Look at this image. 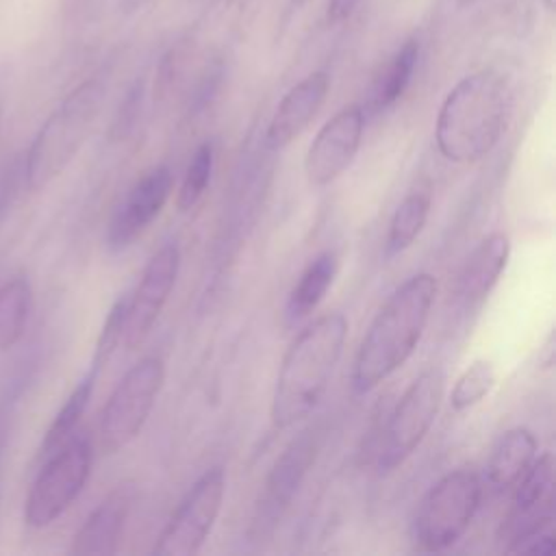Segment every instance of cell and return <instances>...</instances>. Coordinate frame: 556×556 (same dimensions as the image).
<instances>
[{"instance_id": "1f68e13d", "label": "cell", "mask_w": 556, "mask_h": 556, "mask_svg": "<svg viewBox=\"0 0 556 556\" xmlns=\"http://www.w3.org/2000/svg\"><path fill=\"white\" fill-rule=\"evenodd\" d=\"M543 7L552 13V11H554V7H556V0H543Z\"/></svg>"}, {"instance_id": "cb8c5ba5", "label": "cell", "mask_w": 556, "mask_h": 556, "mask_svg": "<svg viewBox=\"0 0 556 556\" xmlns=\"http://www.w3.org/2000/svg\"><path fill=\"white\" fill-rule=\"evenodd\" d=\"M495 378L497 376L491 361H476L473 365H469L454 382V389L450 393L452 408L460 413L476 406L480 400H484V395H489Z\"/></svg>"}, {"instance_id": "30bf717a", "label": "cell", "mask_w": 556, "mask_h": 556, "mask_svg": "<svg viewBox=\"0 0 556 556\" xmlns=\"http://www.w3.org/2000/svg\"><path fill=\"white\" fill-rule=\"evenodd\" d=\"M319 452V432L315 428L302 430L276 458L263 493L256 502V513L252 519L254 536H267L282 519L291 506L295 493L300 491L308 469L313 467Z\"/></svg>"}, {"instance_id": "7a4b0ae2", "label": "cell", "mask_w": 556, "mask_h": 556, "mask_svg": "<svg viewBox=\"0 0 556 556\" xmlns=\"http://www.w3.org/2000/svg\"><path fill=\"white\" fill-rule=\"evenodd\" d=\"M510 111V89L495 70L460 78L437 113L434 141L445 161L473 163L500 141Z\"/></svg>"}, {"instance_id": "8fae6325", "label": "cell", "mask_w": 556, "mask_h": 556, "mask_svg": "<svg viewBox=\"0 0 556 556\" xmlns=\"http://www.w3.org/2000/svg\"><path fill=\"white\" fill-rule=\"evenodd\" d=\"M180 269V250L176 243H165L159 248L146 263L141 278L126 300V326L124 343L128 350H135L143 343L154 321L159 319L167 298L176 285Z\"/></svg>"}, {"instance_id": "52a82bcc", "label": "cell", "mask_w": 556, "mask_h": 556, "mask_svg": "<svg viewBox=\"0 0 556 556\" xmlns=\"http://www.w3.org/2000/svg\"><path fill=\"white\" fill-rule=\"evenodd\" d=\"M445 393V374L439 367L424 369L402 393L380 439L376 467L391 473L424 441L434 424Z\"/></svg>"}, {"instance_id": "83f0119b", "label": "cell", "mask_w": 556, "mask_h": 556, "mask_svg": "<svg viewBox=\"0 0 556 556\" xmlns=\"http://www.w3.org/2000/svg\"><path fill=\"white\" fill-rule=\"evenodd\" d=\"M508 554H532V556H552L556 549L554 541V519L543 521L504 547Z\"/></svg>"}, {"instance_id": "4dcf8cb0", "label": "cell", "mask_w": 556, "mask_h": 556, "mask_svg": "<svg viewBox=\"0 0 556 556\" xmlns=\"http://www.w3.org/2000/svg\"><path fill=\"white\" fill-rule=\"evenodd\" d=\"M289 2H291V7H293V9H300V7H304V4H308V2H311V0H289Z\"/></svg>"}, {"instance_id": "9c48e42d", "label": "cell", "mask_w": 556, "mask_h": 556, "mask_svg": "<svg viewBox=\"0 0 556 556\" xmlns=\"http://www.w3.org/2000/svg\"><path fill=\"white\" fill-rule=\"evenodd\" d=\"M226 476L219 465L206 469L187 491L161 534L152 545L156 556H191L198 554L211 534L222 508Z\"/></svg>"}, {"instance_id": "ac0fdd59", "label": "cell", "mask_w": 556, "mask_h": 556, "mask_svg": "<svg viewBox=\"0 0 556 556\" xmlns=\"http://www.w3.org/2000/svg\"><path fill=\"white\" fill-rule=\"evenodd\" d=\"M536 458V439L528 428H510L502 434L486 463V482L495 491L513 489Z\"/></svg>"}, {"instance_id": "603a6c76", "label": "cell", "mask_w": 556, "mask_h": 556, "mask_svg": "<svg viewBox=\"0 0 556 556\" xmlns=\"http://www.w3.org/2000/svg\"><path fill=\"white\" fill-rule=\"evenodd\" d=\"M430 211V195L424 191H413L408 193L395 208L391 224H389V235H387V256L400 254L406 250L417 235L421 232Z\"/></svg>"}, {"instance_id": "ba28073f", "label": "cell", "mask_w": 556, "mask_h": 556, "mask_svg": "<svg viewBox=\"0 0 556 556\" xmlns=\"http://www.w3.org/2000/svg\"><path fill=\"white\" fill-rule=\"evenodd\" d=\"M163 378L165 365L159 356L141 358L119 378L100 417V450L104 454L119 452L141 432Z\"/></svg>"}, {"instance_id": "7c38bea8", "label": "cell", "mask_w": 556, "mask_h": 556, "mask_svg": "<svg viewBox=\"0 0 556 556\" xmlns=\"http://www.w3.org/2000/svg\"><path fill=\"white\" fill-rule=\"evenodd\" d=\"M365 126L358 104L337 111L315 135L304 156V174L313 187H326L339 178L354 161Z\"/></svg>"}, {"instance_id": "d6986e66", "label": "cell", "mask_w": 556, "mask_h": 556, "mask_svg": "<svg viewBox=\"0 0 556 556\" xmlns=\"http://www.w3.org/2000/svg\"><path fill=\"white\" fill-rule=\"evenodd\" d=\"M337 274V254L326 250L317 254L308 267L302 271L300 280L291 289L285 306V317L289 324L304 319L311 311L317 308L321 298L326 295L328 287L332 285Z\"/></svg>"}, {"instance_id": "f1b7e54d", "label": "cell", "mask_w": 556, "mask_h": 556, "mask_svg": "<svg viewBox=\"0 0 556 556\" xmlns=\"http://www.w3.org/2000/svg\"><path fill=\"white\" fill-rule=\"evenodd\" d=\"M361 0H328V22L332 24H339V22H345L354 9L358 7Z\"/></svg>"}, {"instance_id": "8992f818", "label": "cell", "mask_w": 556, "mask_h": 556, "mask_svg": "<svg viewBox=\"0 0 556 556\" xmlns=\"http://www.w3.org/2000/svg\"><path fill=\"white\" fill-rule=\"evenodd\" d=\"M482 497V482L471 469H454L424 495L415 517V541L424 552L452 547L469 528Z\"/></svg>"}, {"instance_id": "9a60e30c", "label": "cell", "mask_w": 556, "mask_h": 556, "mask_svg": "<svg viewBox=\"0 0 556 556\" xmlns=\"http://www.w3.org/2000/svg\"><path fill=\"white\" fill-rule=\"evenodd\" d=\"M330 89V76L326 72H313L300 83H295L278 102L269 126L267 146L280 150L289 146L319 113Z\"/></svg>"}, {"instance_id": "6da1fadb", "label": "cell", "mask_w": 556, "mask_h": 556, "mask_svg": "<svg viewBox=\"0 0 556 556\" xmlns=\"http://www.w3.org/2000/svg\"><path fill=\"white\" fill-rule=\"evenodd\" d=\"M434 295V276L421 271L387 298L363 334L354 358L352 387L356 393L371 391L408 361L426 330Z\"/></svg>"}, {"instance_id": "4fadbf2b", "label": "cell", "mask_w": 556, "mask_h": 556, "mask_svg": "<svg viewBox=\"0 0 556 556\" xmlns=\"http://www.w3.org/2000/svg\"><path fill=\"white\" fill-rule=\"evenodd\" d=\"M172 187L174 176L167 165L152 167L130 187L109 222L106 245L111 252L128 248L159 217L169 200Z\"/></svg>"}, {"instance_id": "7402d4cb", "label": "cell", "mask_w": 556, "mask_h": 556, "mask_svg": "<svg viewBox=\"0 0 556 556\" xmlns=\"http://www.w3.org/2000/svg\"><path fill=\"white\" fill-rule=\"evenodd\" d=\"M30 308L33 289L26 276H15L0 287V352L22 339Z\"/></svg>"}, {"instance_id": "2e32d148", "label": "cell", "mask_w": 556, "mask_h": 556, "mask_svg": "<svg viewBox=\"0 0 556 556\" xmlns=\"http://www.w3.org/2000/svg\"><path fill=\"white\" fill-rule=\"evenodd\" d=\"M132 500L135 489L130 484H119L117 489H113L76 530L70 552L80 556L115 554L119 549Z\"/></svg>"}, {"instance_id": "3957f363", "label": "cell", "mask_w": 556, "mask_h": 556, "mask_svg": "<svg viewBox=\"0 0 556 556\" xmlns=\"http://www.w3.org/2000/svg\"><path fill=\"white\" fill-rule=\"evenodd\" d=\"M348 319L334 311L308 324L287 348L271 395V421L289 428L313 413L341 358Z\"/></svg>"}, {"instance_id": "44dd1931", "label": "cell", "mask_w": 556, "mask_h": 556, "mask_svg": "<svg viewBox=\"0 0 556 556\" xmlns=\"http://www.w3.org/2000/svg\"><path fill=\"white\" fill-rule=\"evenodd\" d=\"M96 378H98V371L89 369L87 376L65 397L63 406L56 410L52 424L48 426V430L43 434V441L39 447V458H46L48 454H52L76 432V426L89 406V400H91V393L96 387Z\"/></svg>"}, {"instance_id": "e0dca14e", "label": "cell", "mask_w": 556, "mask_h": 556, "mask_svg": "<svg viewBox=\"0 0 556 556\" xmlns=\"http://www.w3.org/2000/svg\"><path fill=\"white\" fill-rule=\"evenodd\" d=\"M508 256H510L508 235L502 230L486 235L467 256L458 274L456 300L467 308L482 304L493 291V287L497 285L502 271L506 269Z\"/></svg>"}, {"instance_id": "ffe728a7", "label": "cell", "mask_w": 556, "mask_h": 556, "mask_svg": "<svg viewBox=\"0 0 556 556\" xmlns=\"http://www.w3.org/2000/svg\"><path fill=\"white\" fill-rule=\"evenodd\" d=\"M417 59H419V41L417 39H408L393 56L391 61L384 65V70L376 76L371 91H369V111L371 113H380L389 106H393L402 93L406 91L413 72L417 67Z\"/></svg>"}, {"instance_id": "4316f807", "label": "cell", "mask_w": 556, "mask_h": 556, "mask_svg": "<svg viewBox=\"0 0 556 556\" xmlns=\"http://www.w3.org/2000/svg\"><path fill=\"white\" fill-rule=\"evenodd\" d=\"M22 189H26L24 154H13L0 163V226L15 206Z\"/></svg>"}, {"instance_id": "277c9868", "label": "cell", "mask_w": 556, "mask_h": 556, "mask_svg": "<svg viewBox=\"0 0 556 556\" xmlns=\"http://www.w3.org/2000/svg\"><path fill=\"white\" fill-rule=\"evenodd\" d=\"M104 100L100 80H85L48 115L24 152L28 191H41L56 180L87 141Z\"/></svg>"}, {"instance_id": "484cf974", "label": "cell", "mask_w": 556, "mask_h": 556, "mask_svg": "<svg viewBox=\"0 0 556 556\" xmlns=\"http://www.w3.org/2000/svg\"><path fill=\"white\" fill-rule=\"evenodd\" d=\"M126 300L128 298H117L102 324V330L98 334L96 341V352H93V361H91V369L100 371L111 356L115 354V350L119 348V343L124 341V326H126Z\"/></svg>"}, {"instance_id": "5b68a950", "label": "cell", "mask_w": 556, "mask_h": 556, "mask_svg": "<svg viewBox=\"0 0 556 556\" xmlns=\"http://www.w3.org/2000/svg\"><path fill=\"white\" fill-rule=\"evenodd\" d=\"M93 445L87 434H72L61 447L43 458L24 502V521L46 528L56 521L80 495L89 480Z\"/></svg>"}, {"instance_id": "f546056e", "label": "cell", "mask_w": 556, "mask_h": 556, "mask_svg": "<svg viewBox=\"0 0 556 556\" xmlns=\"http://www.w3.org/2000/svg\"><path fill=\"white\" fill-rule=\"evenodd\" d=\"M554 361H556V337H554V330L545 337V343L543 348L539 350V367L541 369H552L554 367Z\"/></svg>"}, {"instance_id": "d4e9b609", "label": "cell", "mask_w": 556, "mask_h": 556, "mask_svg": "<svg viewBox=\"0 0 556 556\" xmlns=\"http://www.w3.org/2000/svg\"><path fill=\"white\" fill-rule=\"evenodd\" d=\"M211 172H213V146L208 141L200 143L187 165L185 178L180 182L178 195H176V206L180 211H191L200 198L204 195L208 180H211Z\"/></svg>"}, {"instance_id": "5bb4252c", "label": "cell", "mask_w": 556, "mask_h": 556, "mask_svg": "<svg viewBox=\"0 0 556 556\" xmlns=\"http://www.w3.org/2000/svg\"><path fill=\"white\" fill-rule=\"evenodd\" d=\"M513 506L500 526V541H515L526 530L554 519V456L541 454L513 486Z\"/></svg>"}]
</instances>
